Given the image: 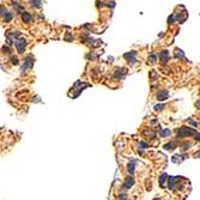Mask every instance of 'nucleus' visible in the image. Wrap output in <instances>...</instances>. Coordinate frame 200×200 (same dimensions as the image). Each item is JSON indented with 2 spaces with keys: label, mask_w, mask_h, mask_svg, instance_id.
I'll return each instance as SVG.
<instances>
[]
</instances>
